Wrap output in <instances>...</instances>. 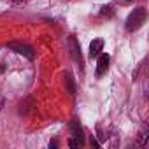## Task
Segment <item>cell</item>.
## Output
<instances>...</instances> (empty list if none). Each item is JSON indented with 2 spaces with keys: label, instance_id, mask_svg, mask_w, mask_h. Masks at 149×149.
I'll return each mask as SVG.
<instances>
[{
  "label": "cell",
  "instance_id": "cell-7",
  "mask_svg": "<svg viewBox=\"0 0 149 149\" xmlns=\"http://www.w3.org/2000/svg\"><path fill=\"white\" fill-rule=\"evenodd\" d=\"M104 49V40L102 39H95L91 44H90V56L91 58H97Z\"/></svg>",
  "mask_w": 149,
  "mask_h": 149
},
{
  "label": "cell",
  "instance_id": "cell-5",
  "mask_svg": "<svg viewBox=\"0 0 149 149\" xmlns=\"http://www.w3.org/2000/svg\"><path fill=\"white\" fill-rule=\"evenodd\" d=\"M97 58H98V61H97V77H102L104 74L109 70V61H111V58H109V54H105V53H100Z\"/></svg>",
  "mask_w": 149,
  "mask_h": 149
},
{
  "label": "cell",
  "instance_id": "cell-8",
  "mask_svg": "<svg viewBox=\"0 0 149 149\" xmlns=\"http://www.w3.org/2000/svg\"><path fill=\"white\" fill-rule=\"evenodd\" d=\"M146 139H147V130H142L140 135H139V142H137V146H146Z\"/></svg>",
  "mask_w": 149,
  "mask_h": 149
},
{
  "label": "cell",
  "instance_id": "cell-4",
  "mask_svg": "<svg viewBox=\"0 0 149 149\" xmlns=\"http://www.w3.org/2000/svg\"><path fill=\"white\" fill-rule=\"evenodd\" d=\"M7 47H9L11 51H14V53L21 54V56L28 58V60H33V56H35L33 49H32L28 44H23V42H7Z\"/></svg>",
  "mask_w": 149,
  "mask_h": 149
},
{
  "label": "cell",
  "instance_id": "cell-10",
  "mask_svg": "<svg viewBox=\"0 0 149 149\" xmlns=\"http://www.w3.org/2000/svg\"><path fill=\"white\" fill-rule=\"evenodd\" d=\"M49 147H56V140H51L49 142Z\"/></svg>",
  "mask_w": 149,
  "mask_h": 149
},
{
  "label": "cell",
  "instance_id": "cell-6",
  "mask_svg": "<svg viewBox=\"0 0 149 149\" xmlns=\"http://www.w3.org/2000/svg\"><path fill=\"white\" fill-rule=\"evenodd\" d=\"M63 84H65V90L68 91V95H72V97L76 95V81H74L70 72H67L63 76Z\"/></svg>",
  "mask_w": 149,
  "mask_h": 149
},
{
  "label": "cell",
  "instance_id": "cell-1",
  "mask_svg": "<svg viewBox=\"0 0 149 149\" xmlns=\"http://www.w3.org/2000/svg\"><path fill=\"white\" fill-rule=\"evenodd\" d=\"M146 9L144 7H137V9H133L132 13H130V16L126 18V30L128 32H135V30H139L142 25H144V21H146Z\"/></svg>",
  "mask_w": 149,
  "mask_h": 149
},
{
  "label": "cell",
  "instance_id": "cell-3",
  "mask_svg": "<svg viewBox=\"0 0 149 149\" xmlns=\"http://www.w3.org/2000/svg\"><path fill=\"white\" fill-rule=\"evenodd\" d=\"M67 46H68V53H70L72 60H74V61H77L79 65H83V54H81V46H79L77 39L74 37V35H68Z\"/></svg>",
  "mask_w": 149,
  "mask_h": 149
},
{
  "label": "cell",
  "instance_id": "cell-11",
  "mask_svg": "<svg viewBox=\"0 0 149 149\" xmlns=\"http://www.w3.org/2000/svg\"><path fill=\"white\" fill-rule=\"evenodd\" d=\"M125 2H130V0H125Z\"/></svg>",
  "mask_w": 149,
  "mask_h": 149
},
{
  "label": "cell",
  "instance_id": "cell-2",
  "mask_svg": "<svg viewBox=\"0 0 149 149\" xmlns=\"http://www.w3.org/2000/svg\"><path fill=\"white\" fill-rule=\"evenodd\" d=\"M70 133H72V139L68 140V146L70 147H79L84 144V135H83V128L79 125L77 119H72L70 121Z\"/></svg>",
  "mask_w": 149,
  "mask_h": 149
},
{
  "label": "cell",
  "instance_id": "cell-9",
  "mask_svg": "<svg viewBox=\"0 0 149 149\" xmlns=\"http://www.w3.org/2000/svg\"><path fill=\"white\" fill-rule=\"evenodd\" d=\"M100 14H102V16H105V14L112 16V7H111V6H104V7H102V11H100Z\"/></svg>",
  "mask_w": 149,
  "mask_h": 149
}]
</instances>
